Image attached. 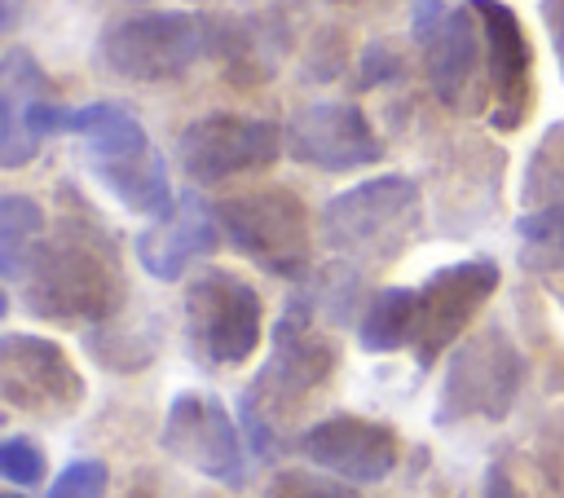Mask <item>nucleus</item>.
I'll return each instance as SVG.
<instances>
[{
  "instance_id": "nucleus-1",
  "label": "nucleus",
  "mask_w": 564,
  "mask_h": 498,
  "mask_svg": "<svg viewBox=\"0 0 564 498\" xmlns=\"http://www.w3.org/2000/svg\"><path fill=\"white\" fill-rule=\"evenodd\" d=\"M22 304L31 317L62 326H106L123 308L128 282L110 229L88 207H62L53 229L35 242L22 278Z\"/></svg>"
},
{
  "instance_id": "nucleus-2",
  "label": "nucleus",
  "mask_w": 564,
  "mask_h": 498,
  "mask_svg": "<svg viewBox=\"0 0 564 498\" xmlns=\"http://www.w3.org/2000/svg\"><path fill=\"white\" fill-rule=\"evenodd\" d=\"M335 361H339V348L317 326L313 300L304 291H295L286 300L278 326H273V348H269L264 366L256 370V379L238 397V423H242L247 445H251L256 458L278 454L273 414L295 410L304 397H313L335 375Z\"/></svg>"
},
{
  "instance_id": "nucleus-3",
  "label": "nucleus",
  "mask_w": 564,
  "mask_h": 498,
  "mask_svg": "<svg viewBox=\"0 0 564 498\" xmlns=\"http://www.w3.org/2000/svg\"><path fill=\"white\" fill-rule=\"evenodd\" d=\"M423 234V194L414 176L383 172L339 190L317 212V238L344 264L375 269L401 260Z\"/></svg>"
},
{
  "instance_id": "nucleus-4",
  "label": "nucleus",
  "mask_w": 564,
  "mask_h": 498,
  "mask_svg": "<svg viewBox=\"0 0 564 498\" xmlns=\"http://www.w3.org/2000/svg\"><path fill=\"white\" fill-rule=\"evenodd\" d=\"M66 132L84 137V154L93 176L137 216L163 220L176 212V190L167 176L163 154L154 150L150 132L141 128V119L119 106V101H88V106H70Z\"/></svg>"
},
{
  "instance_id": "nucleus-5",
  "label": "nucleus",
  "mask_w": 564,
  "mask_h": 498,
  "mask_svg": "<svg viewBox=\"0 0 564 498\" xmlns=\"http://www.w3.org/2000/svg\"><path fill=\"white\" fill-rule=\"evenodd\" d=\"M225 48V22L198 9H141L101 31L97 57L128 84H176Z\"/></svg>"
},
{
  "instance_id": "nucleus-6",
  "label": "nucleus",
  "mask_w": 564,
  "mask_h": 498,
  "mask_svg": "<svg viewBox=\"0 0 564 498\" xmlns=\"http://www.w3.org/2000/svg\"><path fill=\"white\" fill-rule=\"evenodd\" d=\"M410 35L419 44L427 93L454 115H480L489 106V66L476 4L410 0Z\"/></svg>"
},
{
  "instance_id": "nucleus-7",
  "label": "nucleus",
  "mask_w": 564,
  "mask_h": 498,
  "mask_svg": "<svg viewBox=\"0 0 564 498\" xmlns=\"http://www.w3.org/2000/svg\"><path fill=\"white\" fill-rule=\"evenodd\" d=\"M181 331L198 366L234 370L260 348L264 300L242 273L207 264L181 291Z\"/></svg>"
},
{
  "instance_id": "nucleus-8",
  "label": "nucleus",
  "mask_w": 564,
  "mask_h": 498,
  "mask_svg": "<svg viewBox=\"0 0 564 498\" xmlns=\"http://www.w3.org/2000/svg\"><path fill=\"white\" fill-rule=\"evenodd\" d=\"M216 207L220 234L234 251L256 260L264 273H278L286 282L308 278L313 269V216L304 198L291 185H260L229 194Z\"/></svg>"
},
{
  "instance_id": "nucleus-9",
  "label": "nucleus",
  "mask_w": 564,
  "mask_h": 498,
  "mask_svg": "<svg viewBox=\"0 0 564 498\" xmlns=\"http://www.w3.org/2000/svg\"><path fill=\"white\" fill-rule=\"evenodd\" d=\"M524 370L529 366H524V353L516 348V339L502 326H480L476 335H467L454 348V357L445 366L436 423L507 419L524 388Z\"/></svg>"
},
{
  "instance_id": "nucleus-10",
  "label": "nucleus",
  "mask_w": 564,
  "mask_h": 498,
  "mask_svg": "<svg viewBox=\"0 0 564 498\" xmlns=\"http://www.w3.org/2000/svg\"><path fill=\"white\" fill-rule=\"evenodd\" d=\"M286 150V132L264 115L212 110L181 128L176 163L194 185H225L234 176L269 167Z\"/></svg>"
},
{
  "instance_id": "nucleus-11",
  "label": "nucleus",
  "mask_w": 564,
  "mask_h": 498,
  "mask_svg": "<svg viewBox=\"0 0 564 498\" xmlns=\"http://www.w3.org/2000/svg\"><path fill=\"white\" fill-rule=\"evenodd\" d=\"M159 441L176 463L194 467L207 480H220L229 489L247 480V454H242L238 423L216 392H176L163 414Z\"/></svg>"
},
{
  "instance_id": "nucleus-12",
  "label": "nucleus",
  "mask_w": 564,
  "mask_h": 498,
  "mask_svg": "<svg viewBox=\"0 0 564 498\" xmlns=\"http://www.w3.org/2000/svg\"><path fill=\"white\" fill-rule=\"evenodd\" d=\"M66 119L70 106L57 101L53 75L26 48H9L0 62V167L31 163L44 137L66 132Z\"/></svg>"
},
{
  "instance_id": "nucleus-13",
  "label": "nucleus",
  "mask_w": 564,
  "mask_h": 498,
  "mask_svg": "<svg viewBox=\"0 0 564 498\" xmlns=\"http://www.w3.org/2000/svg\"><path fill=\"white\" fill-rule=\"evenodd\" d=\"M498 260L471 256L432 269L419 282V326H414V361L427 370L485 308V300L498 291Z\"/></svg>"
},
{
  "instance_id": "nucleus-14",
  "label": "nucleus",
  "mask_w": 564,
  "mask_h": 498,
  "mask_svg": "<svg viewBox=\"0 0 564 498\" xmlns=\"http://www.w3.org/2000/svg\"><path fill=\"white\" fill-rule=\"evenodd\" d=\"M0 397L13 410L62 419L84 401V375L70 366L66 348L44 335L4 331L0 335Z\"/></svg>"
},
{
  "instance_id": "nucleus-15",
  "label": "nucleus",
  "mask_w": 564,
  "mask_h": 498,
  "mask_svg": "<svg viewBox=\"0 0 564 498\" xmlns=\"http://www.w3.org/2000/svg\"><path fill=\"white\" fill-rule=\"evenodd\" d=\"M286 154L317 172H357L383 159V145L352 101H308L286 119Z\"/></svg>"
},
{
  "instance_id": "nucleus-16",
  "label": "nucleus",
  "mask_w": 564,
  "mask_h": 498,
  "mask_svg": "<svg viewBox=\"0 0 564 498\" xmlns=\"http://www.w3.org/2000/svg\"><path fill=\"white\" fill-rule=\"evenodd\" d=\"M300 458L348 485H379L397 467V432L366 414H326L295 436Z\"/></svg>"
},
{
  "instance_id": "nucleus-17",
  "label": "nucleus",
  "mask_w": 564,
  "mask_h": 498,
  "mask_svg": "<svg viewBox=\"0 0 564 498\" xmlns=\"http://www.w3.org/2000/svg\"><path fill=\"white\" fill-rule=\"evenodd\" d=\"M485 26V66H489V123L516 132L533 110V48L511 4L471 0Z\"/></svg>"
},
{
  "instance_id": "nucleus-18",
  "label": "nucleus",
  "mask_w": 564,
  "mask_h": 498,
  "mask_svg": "<svg viewBox=\"0 0 564 498\" xmlns=\"http://www.w3.org/2000/svg\"><path fill=\"white\" fill-rule=\"evenodd\" d=\"M216 247H220V220H216V207L198 198V190H185L172 216L137 234V260L159 282H176L194 260L212 256Z\"/></svg>"
},
{
  "instance_id": "nucleus-19",
  "label": "nucleus",
  "mask_w": 564,
  "mask_h": 498,
  "mask_svg": "<svg viewBox=\"0 0 564 498\" xmlns=\"http://www.w3.org/2000/svg\"><path fill=\"white\" fill-rule=\"evenodd\" d=\"M414 326H419V286H379L357 322V344L366 353L414 348Z\"/></svg>"
},
{
  "instance_id": "nucleus-20",
  "label": "nucleus",
  "mask_w": 564,
  "mask_h": 498,
  "mask_svg": "<svg viewBox=\"0 0 564 498\" xmlns=\"http://www.w3.org/2000/svg\"><path fill=\"white\" fill-rule=\"evenodd\" d=\"M40 238H44V207L26 194H4L0 198V278L9 286H18Z\"/></svg>"
},
{
  "instance_id": "nucleus-21",
  "label": "nucleus",
  "mask_w": 564,
  "mask_h": 498,
  "mask_svg": "<svg viewBox=\"0 0 564 498\" xmlns=\"http://www.w3.org/2000/svg\"><path fill=\"white\" fill-rule=\"evenodd\" d=\"M520 203H524L529 212H542V207L564 203V119H555V123L538 137V145H533V154H529V163H524Z\"/></svg>"
},
{
  "instance_id": "nucleus-22",
  "label": "nucleus",
  "mask_w": 564,
  "mask_h": 498,
  "mask_svg": "<svg viewBox=\"0 0 564 498\" xmlns=\"http://www.w3.org/2000/svg\"><path fill=\"white\" fill-rule=\"evenodd\" d=\"M516 234L524 242V264L564 269V203L542 207V212H524L516 220Z\"/></svg>"
},
{
  "instance_id": "nucleus-23",
  "label": "nucleus",
  "mask_w": 564,
  "mask_h": 498,
  "mask_svg": "<svg viewBox=\"0 0 564 498\" xmlns=\"http://www.w3.org/2000/svg\"><path fill=\"white\" fill-rule=\"evenodd\" d=\"M264 498H370L348 480L322 476V472H304V467H282L273 472Z\"/></svg>"
},
{
  "instance_id": "nucleus-24",
  "label": "nucleus",
  "mask_w": 564,
  "mask_h": 498,
  "mask_svg": "<svg viewBox=\"0 0 564 498\" xmlns=\"http://www.w3.org/2000/svg\"><path fill=\"white\" fill-rule=\"evenodd\" d=\"M44 472H48L44 450L31 436H4L0 441V476L9 485H40Z\"/></svg>"
},
{
  "instance_id": "nucleus-25",
  "label": "nucleus",
  "mask_w": 564,
  "mask_h": 498,
  "mask_svg": "<svg viewBox=\"0 0 564 498\" xmlns=\"http://www.w3.org/2000/svg\"><path fill=\"white\" fill-rule=\"evenodd\" d=\"M106 485H110L106 463H97V458H75V463L62 467V476L48 485L44 498H106Z\"/></svg>"
},
{
  "instance_id": "nucleus-26",
  "label": "nucleus",
  "mask_w": 564,
  "mask_h": 498,
  "mask_svg": "<svg viewBox=\"0 0 564 498\" xmlns=\"http://www.w3.org/2000/svg\"><path fill=\"white\" fill-rule=\"evenodd\" d=\"M533 463L546 476V485L555 489V498H564V414H551L538 436H533Z\"/></svg>"
},
{
  "instance_id": "nucleus-27",
  "label": "nucleus",
  "mask_w": 564,
  "mask_h": 498,
  "mask_svg": "<svg viewBox=\"0 0 564 498\" xmlns=\"http://www.w3.org/2000/svg\"><path fill=\"white\" fill-rule=\"evenodd\" d=\"M397 75H401L397 48L370 44V48L361 53V66H357V88H379V84H388V79H397Z\"/></svg>"
},
{
  "instance_id": "nucleus-28",
  "label": "nucleus",
  "mask_w": 564,
  "mask_h": 498,
  "mask_svg": "<svg viewBox=\"0 0 564 498\" xmlns=\"http://www.w3.org/2000/svg\"><path fill=\"white\" fill-rule=\"evenodd\" d=\"M480 498H529V494H524V485L516 480L511 463H507V458H494V463L485 467V480H480Z\"/></svg>"
},
{
  "instance_id": "nucleus-29",
  "label": "nucleus",
  "mask_w": 564,
  "mask_h": 498,
  "mask_svg": "<svg viewBox=\"0 0 564 498\" xmlns=\"http://www.w3.org/2000/svg\"><path fill=\"white\" fill-rule=\"evenodd\" d=\"M538 13H542V26H546V35H551L555 66H560V75H564V0H542Z\"/></svg>"
},
{
  "instance_id": "nucleus-30",
  "label": "nucleus",
  "mask_w": 564,
  "mask_h": 498,
  "mask_svg": "<svg viewBox=\"0 0 564 498\" xmlns=\"http://www.w3.org/2000/svg\"><path fill=\"white\" fill-rule=\"evenodd\" d=\"M0 498H22V494H18V489H4V494H0Z\"/></svg>"
},
{
  "instance_id": "nucleus-31",
  "label": "nucleus",
  "mask_w": 564,
  "mask_h": 498,
  "mask_svg": "<svg viewBox=\"0 0 564 498\" xmlns=\"http://www.w3.org/2000/svg\"><path fill=\"white\" fill-rule=\"evenodd\" d=\"M128 4H141V0H128Z\"/></svg>"
}]
</instances>
